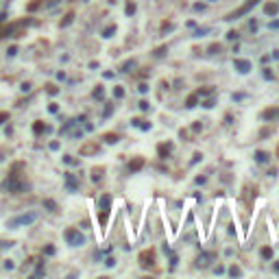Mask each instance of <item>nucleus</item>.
I'll use <instances>...</instances> for the list:
<instances>
[{
	"label": "nucleus",
	"instance_id": "nucleus-8",
	"mask_svg": "<svg viewBox=\"0 0 279 279\" xmlns=\"http://www.w3.org/2000/svg\"><path fill=\"white\" fill-rule=\"evenodd\" d=\"M66 183H68V190H70V192L77 190V181H74V177H72V174H66Z\"/></svg>",
	"mask_w": 279,
	"mask_h": 279
},
{
	"label": "nucleus",
	"instance_id": "nucleus-14",
	"mask_svg": "<svg viewBox=\"0 0 279 279\" xmlns=\"http://www.w3.org/2000/svg\"><path fill=\"white\" fill-rule=\"evenodd\" d=\"M105 140H107L109 144H116V142H118V135H116V133H107V135H105Z\"/></svg>",
	"mask_w": 279,
	"mask_h": 279
},
{
	"label": "nucleus",
	"instance_id": "nucleus-9",
	"mask_svg": "<svg viewBox=\"0 0 279 279\" xmlns=\"http://www.w3.org/2000/svg\"><path fill=\"white\" fill-rule=\"evenodd\" d=\"M264 11H266L268 15H277V11H279V7H277V5H271V2H268V5L264 7Z\"/></svg>",
	"mask_w": 279,
	"mask_h": 279
},
{
	"label": "nucleus",
	"instance_id": "nucleus-10",
	"mask_svg": "<svg viewBox=\"0 0 279 279\" xmlns=\"http://www.w3.org/2000/svg\"><path fill=\"white\" fill-rule=\"evenodd\" d=\"M255 161H257V164H264V161H268V155H266L264 151H257V153H255Z\"/></svg>",
	"mask_w": 279,
	"mask_h": 279
},
{
	"label": "nucleus",
	"instance_id": "nucleus-11",
	"mask_svg": "<svg viewBox=\"0 0 279 279\" xmlns=\"http://www.w3.org/2000/svg\"><path fill=\"white\" fill-rule=\"evenodd\" d=\"M196 100H199V92H196V94H192V96L188 98V103H185V107H188V109H192L194 105H196Z\"/></svg>",
	"mask_w": 279,
	"mask_h": 279
},
{
	"label": "nucleus",
	"instance_id": "nucleus-28",
	"mask_svg": "<svg viewBox=\"0 0 279 279\" xmlns=\"http://www.w3.org/2000/svg\"><path fill=\"white\" fill-rule=\"evenodd\" d=\"M57 92H59V89L55 87V85H48V94H57Z\"/></svg>",
	"mask_w": 279,
	"mask_h": 279
},
{
	"label": "nucleus",
	"instance_id": "nucleus-21",
	"mask_svg": "<svg viewBox=\"0 0 279 279\" xmlns=\"http://www.w3.org/2000/svg\"><path fill=\"white\" fill-rule=\"evenodd\" d=\"M133 66H135V61H127V63H124V72H129Z\"/></svg>",
	"mask_w": 279,
	"mask_h": 279
},
{
	"label": "nucleus",
	"instance_id": "nucleus-20",
	"mask_svg": "<svg viewBox=\"0 0 279 279\" xmlns=\"http://www.w3.org/2000/svg\"><path fill=\"white\" fill-rule=\"evenodd\" d=\"M92 151H98V146H92V144H89V146H85V148H83L81 153H92Z\"/></svg>",
	"mask_w": 279,
	"mask_h": 279
},
{
	"label": "nucleus",
	"instance_id": "nucleus-15",
	"mask_svg": "<svg viewBox=\"0 0 279 279\" xmlns=\"http://www.w3.org/2000/svg\"><path fill=\"white\" fill-rule=\"evenodd\" d=\"M33 131H35V133H42V131H46V127H44L42 122H35V124H33Z\"/></svg>",
	"mask_w": 279,
	"mask_h": 279
},
{
	"label": "nucleus",
	"instance_id": "nucleus-19",
	"mask_svg": "<svg viewBox=\"0 0 279 279\" xmlns=\"http://www.w3.org/2000/svg\"><path fill=\"white\" fill-rule=\"evenodd\" d=\"M72 17H74V15H72V13H68V15H66V20L61 22V26H68V24L72 22Z\"/></svg>",
	"mask_w": 279,
	"mask_h": 279
},
{
	"label": "nucleus",
	"instance_id": "nucleus-3",
	"mask_svg": "<svg viewBox=\"0 0 279 279\" xmlns=\"http://www.w3.org/2000/svg\"><path fill=\"white\" fill-rule=\"evenodd\" d=\"M5 188H7L9 192H22L26 185H24L22 181H17V174H11V177L5 181Z\"/></svg>",
	"mask_w": 279,
	"mask_h": 279
},
{
	"label": "nucleus",
	"instance_id": "nucleus-26",
	"mask_svg": "<svg viewBox=\"0 0 279 279\" xmlns=\"http://www.w3.org/2000/svg\"><path fill=\"white\" fill-rule=\"evenodd\" d=\"M94 96H96V98H103V87H98V89L94 92Z\"/></svg>",
	"mask_w": 279,
	"mask_h": 279
},
{
	"label": "nucleus",
	"instance_id": "nucleus-5",
	"mask_svg": "<svg viewBox=\"0 0 279 279\" xmlns=\"http://www.w3.org/2000/svg\"><path fill=\"white\" fill-rule=\"evenodd\" d=\"M234 66H236V70H238V72L246 74V72L251 70V61H246V59H236V61H234Z\"/></svg>",
	"mask_w": 279,
	"mask_h": 279
},
{
	"label": "nucleus",
	"instance_id": "nucleus-33",
	"mask_svg": "<svg viewBox=\"0 0 279 279\" xmlns=\"http://www.w3.org/2000/svg\"><path fill=\"white\" fill-rule=\"evenodd\" d=\"M275 271H277V273H279V262H277V264H275Z\"/></svg>",
	"mask_w": 279,
	"mask_h": 279
},
{
	"label": "nucleus",
	"instance_id": "nucleus-24",
	"mask_svg": "<svg viewBox=\"0 0 279 279\" xmlns=\"http://www.w3.org/2000/svg\"><path fill=\"white\" fill-rule=\"evenodd\" d=\"M44 253H46V255H52V253H55V246H46Z\"/></svg>",
	"mask_w": 279,
	"mask_h": 279
},
{
	"label": "nucleus",
	"instance_id": "nucleus-7",
	"mask_svg": "<svg viewBox=\"0 0 279 279\" xmlns=\"http://www.w3.org/2000/svg\"><path fill=\"white\" fill-rule=\"evenodd\" d=\"M142 166H144V159H142V157H137V159H133L131 164H129V170H131V172H137Z\"/></svg>",
	"mask_w": 279,
	"mask_h": 279
},
{
	"label": "nucleus",
	"instance_id": "nucleus-6",
	"mask_svg": "<svg viewBox=\"0 0 279 279\" xmlns=\"http://www.w3.org/2000/svg\"><path fill=\"white\" fill-rule=\"evenodd\" d=\"M140 264H142V266H153V264H155L153 251H148V253H142V255H140Z\"/></svg>",
	"mask_w": 279,
	"mask_h": 279
},
{
	"label": "nucleus",
	"instance_id": "nucleus-23",
	"mask_svg": "<svg viewBox=\"0 0 279 279\" xmlns=\"http://www.w3.org/2000/svg\"><path fill=\"white\" fill-rule=\"evenodd\" d=\"M116 29H114V26H109V29H105V35L103 37H111V33H114Z\"/></svg>",
	"mask_w": 279,
	"mask_h": 279
},
{
	"label": "nucleus",
	"instance_id": "nucleus-13",
	"mask_svg": "<svg viewBox=\"0 0 279 279\" xmlns=\"http://www.w3.org/2000/svg\"><path fill=\"white\" fill-rule=\"evenodd\" d=\"M157 151H159V155H161V157H166V155L170 153V144H168V146H164V144H161L159 148H157Z\"/></svg>",
	"mask_w": 279,
	"mask_h": 279
},
{
	"label": "nucleus",
	"instance_id": "nucleus-29",
	"mask_svg": "<svg viewBox=\"0 0 279 279\" xmlns=\"http://www.w3.org/2000/svg\"><path fill=\"white\" fill-rule=\"evenodd\" d=\"M140 109H142V111H146V109H148V103H146V100H142V103H140Z\"/></svg>",
	"mask_w": 279,
	"mask_h": 279
},
{
	"label": "nucleus",
	"instance_id": "nucleus-16",
	"mask_svg": "<svg viewBox=\"0 0 279 279\" xmlns=\"http://www.w3.org/2000/svg\"><path fill=\"white\" fill-rule=\"evenodd\" d=\"M100 172H103V170H100V168H98V170L94 168V170H92V179H94V181H100V177H103V174H100Z\"/></svg>",
	"mask_w": 279,
	"mask_h": 279
},
{
	"label": "nucleus",
	"instance_id": "nucleus-22",
	"mask_svg": "<svg viewBox=\"0 0 279 279\" xmlns=\"http://www.w3.org/2000/svg\"><path fill=\"white\" fill-rule=\"evenodd\" d=\"M207 264V255H201L199 257V266H205Z\"/></svg>",
	"mask_w": 279,
	"mask_h": 279
},
{
	"label": "nucleus",
	"instance_id": "nucleus-32",
	"mask_svg": "<svg viewBox=\"0 0 279 279\" xmlns=\"http://www.w3.org/2000/svg\"><path fill=\"white\" fill-rule=\"evenodd\" d=\"M9 118V114H0V124H2V120H7Z\"/></svg>",
	"mask_w": 279,
	"mask_h": 279
},
{
	"label": "nucleus",
	"instance_id": "nucleus-1",
	"mask_svg": "<svg viewBox=\"0 0 279 279\" xmlns=\"http://www.w3.org/2000/svg\"><path fill=\"white\" fill-rule=\"evenodd\" d=\"M63 236H66V240H68L70 246H81V244H85V236H83L79 229H74V227H68Z\"/></svg>",
	"mask_w": 279,
	"mask_h": 279
},
{
	"label": "nucleus",
	"instance_id": "nucleus-31",
	"mask_svg": "<svg viewBox=\"0 0 279 279\" xmlns=\"http://www.w3.org/2000/svg\"><path fill=\"white\" fill-rule=\"evenodd\" d=\"M37 7H39V2H33V5H29V11H35Z\"/></svg>",
	"mask_w": 279,
	"mask_h": 279
},
{
	"label": "nucleus",
	"instance_id": "nucleus-12",
	"mask_svg": "<svg viewBox=\"0 0 279 279\" xmlns=\"http://www.w3.org/2000/svg\"><path fill=\"white\" fill-rule=\"evenodd\" d=\"M262 257H264V259H271V257H273V249H271V246H264V249H262Z\"/></svg>",
	"mask_w": 279,
	"mask_h": 279
},
{
	"label": "nucleus",
	"instance_id": "nucleus-30",
	"mask_svg": "<svg viewBox=\"0 0 279 279\" xmlns=\"http://www.w3.org/2000/svg\"><path fill=\"white\" fill-rule=\"evenodd\" d=\"M231 275H240V268H236V266H231V271H229Z\"/></svg>",
	"mask_w": 279,
	"mask_h": 279
},
{
	"label": "nucleus",
	"instance_id": "nucleus-25",
	"mask_svg": "<svg viewBox=\"0 0 279 279\" xmlns=\"http://www.w3.org/2000/svg\"><path fill=\"white\" fill-rule=\"evenodd\" d=\"M236 37H238L236 31H229V33H227V39H236Z\"/></svg>",
	"mask_w": 279,
	"mask_h": 279
},
{
	"label": "nucleus",
	"instance_id": "nucleus-27",
	"mask_svg": "<svg viewBox=\"0 0 279 279\" xmlns=\"http://www.w3.org/2000/svg\"><path fill=\"white\" fill-rule=\"evenodd\" d=\"M133 11H135V5H133V2L127 5V13H133Z\"/></svg>",
	"mask_w": 279,
	"mask_h": 279
},
{
	"label": "nucleus",
	"instance_id": "nucleus-18",
	"mask_svg": "<svg viewBox=\"0 0 279 279\" xmlns=\"http://www.w3.org/2000/svg\"><path fill=\"white\" fill-rule=\"evenodd\" d=\"M114 96H116V98H122V96H124V89H122V87H116V89H114Z\"/></svg>",
	"mask_w": 279,
	"mask_h": 279
},
{
	"label": "nucleus",
	"instance_id": "nucleus-2",
	"mask_svg": "<svg viewBox=\"0 0 279 279\" xmlns=\"http://www.w3.org/2000/svg\"><path fill=\"white\" fill-rule=\"evenodd\" d=\"M35 218H37V214H22V216H17V218H13V220H9V227H22V225H33L35 222Z\"/></svg>",
	"mask_w": 279,
	"mask_h": 279
},
{
	"label": "nucleus",
	"instance_id": "nucleus-4",
	"mask_svg": "<svg viewBox=\"0 0 279 279\" xmlns=\"http://www.w3.org/2000/svg\"><path fill=\"white\" fill-rule=\"evenodd\" d=\"M257 2H259V0H249V2H246V5H244L242 9H238V11H234V13H229V15L225 17V20H236V17H240V15H244V13L249 11V9H251V7H255Z\"/></svg>",
	"mask_w": 279,
	"mask_h": 279
},
{
	"label": "nucleus",
	"instance_id": "nucleus-17",
	"mask_svg": "<svg viewBox=\"0 0 279 279\" xmlns=\"http://www.w3.org/2000/svg\"><path fill=\"white\" fill-rule=\"evenodd\" d=\"M44 205H46V207H48L50 212H57V205H55V203H52V201H44Z\"/></svg>",
	"mask_w": 279,
	"mask_h": 279
}]
</instances>
